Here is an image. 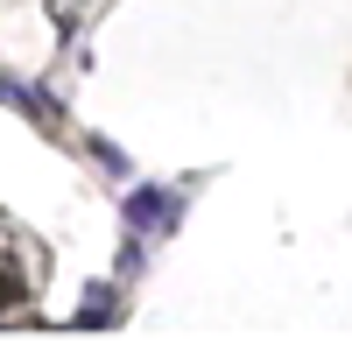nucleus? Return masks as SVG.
<instances>
[{"label":"nucleus","instance_id":"1","mask_svg":"<svg viewBox=\"0 0 352 352\" xmlns=\"http://www.w3.org/2000/svg\"><path fill=\"white\" fill-rule=\"evenodd\" d=\"M169 219H176V190H155V184H148V190L127 197V226H134V232H162Z\"/></svg>","mask_w":352,"mask_h":352},{"label":"nucleus","instance_id":"2","mask_svg":"<svg viewBox=\"0 0 352 352\" xmlns=\"http://www.w3.org/2000/svg\"><path fill=\"white\" fill-rule=\"evenodd\" d=\"M0 99H8V85H0Z\"/></svg>","mask_w":352,"mask_h":352}]
</instances>
